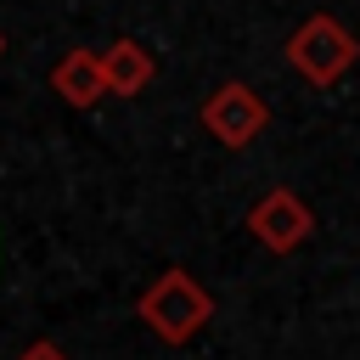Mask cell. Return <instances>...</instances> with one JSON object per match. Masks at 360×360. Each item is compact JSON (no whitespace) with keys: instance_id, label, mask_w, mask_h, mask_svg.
I'll return each mask as SVG.
<instances>
[{"instance_id":"52a82bcc","label":"cell","mask_w":360,"mask_h":360,"mask_svg":"<svg viewBox=\"0 0 360 360\" xmlns=\"http://www.w3.org/2000/svg\"><path fill=\"white\" fill-rule=\"evenodd\" d=\"M17 360H68V354H62V349H56L51 338H39V343H28V349H22Z\"/></svg>"},{"instance_id":"6da1fadb","label":"cell","mask_w":360,"mask_h":360,"mask_svg":"<svg viewBox=\"0 0 360 360\" xmlns=\"http://www.w3.org/2000/svg\"><path fill=\"white\" fill-rule=\"evenodd\" d=\"M135 315L163 338V343H191L202 326H208V315H214V298H208V287L191 276V270H158L146 287H141V298H135Z\"/></svg>"},{"instance_id":"8992f818","label":"cell","mask_w":360,"mask_h":360,"mask_svg":"<svg viewBox=\"0 0 360 360\" xmlns=\"http://www.w3.org/2000/svg\"><path fill=\"white\" fill-rule=\"evenodd\" d=\"M101 68H107V90L112 96H141L152 84V73H158V62H152V51L141 39H112L101 51Z\"/></svg>"},{"instance_id":"5b68a950","label":"cell","mask_w":360,"mask_h":360,"mask_svg":"<svg viewBox=\"0 0 360 360\" xmlns=\"http://www.w3.org/2000/svg\"><path fill=\"white\" fill-rule=\"evenodd\" d=\"M51 90L68 101V107H96L101 96H112L107 90V68H101V51H90V45H73L56 68H51Z\"/></svg>"},{"instance_id":"ba28073f","label":"cell","mask_w":360,"mask_h":360,"mask_svg":"<svg viewBox=\"0 0 360 360\" xmlns=\"http://www.w3.org/2000/svg\"><path fill=\"white\" fill-rule=\"evenodd\" d=\"M0 51H6V39H0Z\"/></svg>"},{"instance_id":"3957f363","label":"cell","mask_w":360,"mask_h":360,"mask_svg":"<svg viewBox=\"0 0 360 360\" xmlns=\"http://www.w3.org/2000/svg\"><path fill=\"white\" fill-rule=\"evenodd\" d=\"M202 129L219 141V146H248L264 124H270V107H264V96L253 90V84H242V79H225V84H214L208 96H202Z\"/></svg>"},{"instance_id":"277c9868","label":"cell","mask_w":360,"mask_h":360,"mask_svg":"<svg viewBox=\"0 0 360 360\" xmlns=\"http://www.w3.org/2000/svg\"><path fill=\"white\" fill-rule=\"evenodd\" d=\"M248 231H253V242L270 248V253H298L304 236L315 231V214H309V202H304L292 186H270V191L248 208Z\"/></svg>"},{"instance_id":"7a4b0ae2","label":"cell","mask_w":360,"mask_h":360,"mask_svg":"<svg viewBox=\"0 0 360 360\" xmlns=\"http://www.w3.org/2000/svg\"><path fill=\"white\" fill-rule=\"evenodd\" d=\"M287 62H292V73L309 79L315 90H332V84L360 62V39H354L338 17L315 11V17H304V22L287 34Z\"/></svg>"}]
</instances>
